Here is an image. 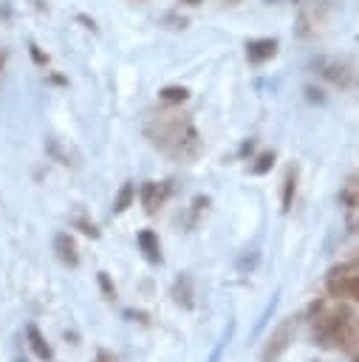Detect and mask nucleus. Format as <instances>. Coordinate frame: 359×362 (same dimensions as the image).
<instances>
[{"label":"nucleus","mask_w":359,"mask_h":362,"mask_svg":"<svg viewBox=\"0 0 359 362\" xmlns=\"http://www.w3.org/2000/svg\"><path fill=\"white\" fill-rule=\"evenodd\" d=\"M328 294L331 297H351V300H359V272L348 274L345 269H334L328 274Z\"/></svg>","instance_id":"20e7f679"},{"label":"nucleus","mask_w":359,"mask_h":362,"mask_svg":"<svg viewBox=\"0 0 359 362\" xmlns=\"http://www.w3.org/2000/svg\"><path fill=\"white\" fill-rule=\"evenodd\" d=\"M99 283H102V288H105V294H107V297H116V286L110 283L107 272H99Z\"/></svg>","instance_id":"4468645a"},{"label":"nucleus","mask_w":359,"mask_h":362,"mask_svg":"<svg viewBox=\"0 0 359 362\" xmlns=\"http://www.w3.org/2000/svg\"><path fill=\"white\" fill-rule=\"evenodd\" d=\"M184 3H189V6H198V3H201V0H184Z\"/></svg>","instance_id":"dca6fc26"},{"label":"nucleus","mask_w":359,"mask_h":362,"mask_svg":"<svg viewBox=\"0 0 359 362\" xmlns=\"http://www.w3.org/2000/svg\"><path fill=\"white\" fill-rule=\"evenodd\" d=\"M271 164H274V153H260V156H257V161L252 164V173L263 175V173H269V170H271Z\"/></svg>","instance_id":"ddd939ff"},{"label":"nucleus","mask_w":359,"mask_h":362,"mask_svg":"<svg viewBox=\"0 0 359 362\" xmlns=\"http://www.w3.org/2000/svg\"><path fill=\"white\" fill-rule=\"evenodd\" d=\"M3 65H6V54L0 51V71H3Z\"/></svg>","instance_id":"2eb2a0df"},{"label":"nucleus","mask_w":359,"mask_h":362,"mask_svg":"<svg viewBox=\"0 0 359 362\" xmlns=\"http://www.w3.org/2000/svg\"><path fill=\"white\" fill-rule=\"evenodd\" d=\"M356 362H359V356H356Z\"/></svg>","instance_id":"f3484780"},{"label":"nucleus","mask_w":359,"mask_h":362,"mask_svg":"<svg viewBox=\"0 0 359 362\" xmlns=\"http://www.w3.org/2000/svg\"><path fill=\"white\" fill-rule=\"evenodd\" d=\"M167 195H170V187L167 184H155V181L141 184V206H144V212L147 215H155L161 209V204L167 201Z\"/></svg>","instance_id":"39448f33"},{"label":"nucleus","mask_w":359,"mask_h":362,"mask_svg":"<svg viewBox=\"0 0 359 362\" xmlns=\"http://www.w3.org/2000/svg\"><path fill=\"white\" fill-rule=\"evenodd\" d=\"M54 252H57V257H59L65 266H76V263H79L76 240H73L68 232H59V235L54 238Z\"/></svg>","instance_id":"0eeeda50"},{"label":"nucleus","mask_w":359,"mask_h":362,"mask_svg":"<svg viewBox=\"0 0 359 362\" xmlns=\"http://www.w3.org/2000/svg\"><path fill=\"white\" fill-rule=\"evenodd\" d=\"M136 240H139V249L144 252V257H147L150 263H158V260H161V249H158V235H155L153 229H141Z\"/></svg>","instance_id":"6e6552de"},{"label":"nucleus","mask_w":359,"mask_h":362,"mask_svg":"<svg viewBox=\"0 0 359 362\" xmlns=\"http://www.w3.org/2000/svg\"><path fill=\"white\" fill-rule=\"evenodd\" d=\"M277 54V40L274 37H260V40H249L246 42V59L260 65L266 59H271Z\"/></svg>","instance_id":"423d86ee"},{"label":"nucleus","mask_w":359,"mask_h":362,"mask_svg":"<svg viewBox=\"0 0 359 362\" xmlns=\"http://www.w3.org/2000/svg\"><path fill=\"white\" fill-rule=\"evenodd\" d=\"M294 331H297V320L286 317L266 339L263 351H260V362H280V356L288 351V345L294 342Z\"/></svg>","instance_id":"f03ea898"},{"label":"nucleus","mask_w":359,"mask_h":362,"mask_svg":"<svg viewBox=\"0 0 359 362\" xmlns=\"http://www.w3.org/2000/svg\"><path fill=\"white\" fill-rule=\"evenodd\" d=\"M164 102H184L187 96H189V90L187 88H181V85H167V88H161V93H158Z\"/></svg>","instance_id":"f8f14e48"},{"label":"nucleus","mask_w":359,"mask_h":362,"mask_svg":"<svg viewBox=\"0 0 359 362\" xmlns=\"http://www.w3.org/2000/svg\"><path fill=\"white\" fill-rule=\"evenodd\" d=\"M294 189H297V170L288 167L286 173V181H283V209H291V201H294Z\"/></svg>","instance_id":"9d476101"},{"label":"nucleus","mask_w":359,"mask_h":362,"mask_svg":"<svg viewBox=\"0 0 359 362\" xmlns=\"http://www.w3.org/2000/svg\"><path fill=\"white\" fill-rule=\"evenodd\" d=\"M348 317H351V311H348V308H334L331 314L319 317V320H317V325H314V337L319 339V345H334V342H339V337H342L345 325L351 322Z\"/></svg>","instance_id":"7ed1b4c3"},{"label":"nucleus","mask_w":359,"mask_h":362,"mask_svg":"<svg viewBox=\"0 0 359 362\" xmlns=\"http://www.w3.org/2000/svg\"><path fill=\"white\" fill-rule=\"evenodd\" d=\"M25 339H28L31 351H34V354H37L40 359H51V356H54L51 345L45 342V337L40 334V328H37V325H28V328H25Z\"/></svg>","instance_id":"1a4fd4ad"},{"label":"nucleus","mask_w":359,"mask_h":362,"mask_svg":"<svg viewBox=\"0 0 359 362\" xmlns=\"http://www.w3.org/2000/svg\"><path fill=\"white\" fill-rule=\"evenodd\" d=\"M133 198H136V187H133L130 181H124L122 189H119V195H116V201H113V209H116V212H124V209L133 204Z\"/></svg>","instance_id":"9b49d317"},{"label":"nucleus","mask_w":359,"mask_h":362,"mask_svg":"<svg viewBox=\"0 0 359 362\" xmlns=\"http://www.w3.org/2000/svg\"><path fill=\"white\" fill-rule=\"evenodd\" d=\"M147 139L164 150L167 156L178 158V161H195L204 150V141L195 130V124L187 119V116H178V113H158L147 122L144 127Z\"/></svg>","instance_id":"f257e3e1"}]
</instances>
